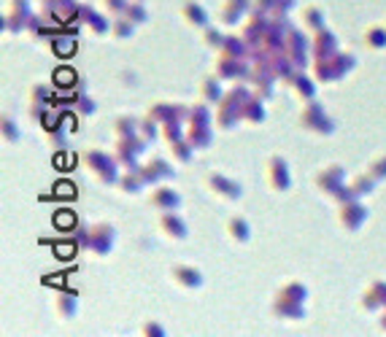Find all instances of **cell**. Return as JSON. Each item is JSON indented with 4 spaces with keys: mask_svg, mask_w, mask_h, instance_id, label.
I'll list each match as a JSON object with an SVG mask.
<instances>
[{
    "mask_svg": "<svg viewBox=\"0 0 386 337\" xmlns=\"http://www.w3.org/2000/svg\"><path fill=\"white\" fill-rule=\"evenodd\" d=\"M251 84L248 81H232V84L224 89L221 100L217 103V111H214V124L219 130H235L243 119H241V108H243V100L251 97Z\"/></svg>",
    "mask_w": 386,
    "mask_h": 337,
    "instance_id": "cell-1",
    "label": "cell"
},
{
    "mask_svg": "<svg viewBox=\"0 0 386 337\" xmlns=\"http://www.w3.org/2000/svg\"><path fill=\"white\" fill-rule=\"evenodd\" d=\"M305 300H308V286L303 281H289L273 294L270 310L281 321H303Z\"/></svg>",
    "mask_w": 386,
    "mask_h": 337,
    "instance_id": "cell-2",
    "label": "cell"
},
{
    "mask_svg": "<svg viewBox=\"0 0 386 337\" xmlns=\"http://www.w3.org/2000/svg\"><path fill=\"white\" fill-rule=\"evenodd\" d=\"M82 168L86 170V175L98 184V186H116L122 168L116 162V157L109 151H100V148H86L82 154Z\"/></svg>",
    "mask_w": 386,
    "mask_h": 337,
    "instance_id": "cell-3",
    "label": "cell"
},
{
    "mask_svg": "<svg viewBox=\"0 0 386 337\" xmlns=\"http://www.w3.org/2000/svg\"><path fill=\"white\" fill-rule=\"evenodd\" d=\"M311 65H313V79L319 84H332V81L346 79L357 68V57L351 55V52H335L330 57L313 59Z\"/></svg>",
    "mask_w": 386,
    "mask_h": 337,
    "instance_id": "cell-4",
    "label": "cell"
},
{
    "mask_svg": "<svg viewBox=\"0 0 386 337\" xmlns=\"http://www.w3.org/2000/svg\"><path fill=\"white\" fill-rule=\"evenodd\" d=\"M313 184H316V189L327 197V200H332V202H343V200L351 197L343 165H327V168H322L313 175Z\"/></svg>",
    "mask_w": 386,
    "mask_h": 337,
    "instance_id": "cell-5",
    "label": "cell"
},
{
    "mask_svg": "<svg viewBox=\"0 0 386 337\" xmlns=\"http://www.w3.org/2000/svg\"><path fill=\"white\" fill-rule=\"evenodd\" d=\"M297 124H300V130H305V133L313 135V138H330L332 133H335V127H338L335 119L324 111V106L316 103V100L305 103L303 111H300V119H297Z\"/></svg>",
    "mask_w": 386,
    "mask_h": 337,
    "instance_id": "cell-6",
    "label": "cell"
},
{
    "mask_svg": "<svg viewBox=\"0 0 386 337\" xmlns=\"http://www.w3.org/2000/svg\"><path fill=\"white\" fill-rule=\"evenodd\" d=\"M335 219H338V227L343 232H359L365 227V222H367V208L362 205L359 197H349V200L338 202Z\"/></svg>",
    "mask_w": 386,
    "mask_h": 337,
    "instance_id": "cell-7",
    "label": "cell"
},
{
    "mask_svg": "<svg viewBox=\"0 0 386 337\" xmlns=\"http://www.w3.org/2000/svg\"><path fill=\"white\" fill-rule=\"evenodd\" d=\"M203 186H205L208 195H214L217 200H221V202H238L241 195H243V189H241L238 181L227 178L224 173H217V170H208V173L203 175Z\"/></svg>",
    "mask_w": 386,
    "mask_h": 337,
    "instance_id": "cell-8",
    "label": "cell"
},
{
    "mask_svg": "<svg viewBox=\"0 0 386 337\" xmlns=\"http://www.w3.org/2000/svg\"><path fill=\"white\" fill-rule=\"evenodd\" d=\"M284 55L292 59V65L297 70H305L313 57H311V38H305V32L289 28L286 30V41H284Z\"/></svg>",
    "mask_w": 386,
    "mask_h": 337,
    "instance_id": "cell-9",
    "label": "cell"
},
{
    "mask_svg": "<svg viewBox=\"0 0 386 337\" xmlns=\"http://www.w3.org/2000/svg\"><path fill=\"white\" fill-rule=\"evenodd\" d=\"M146 148H149V143L143 141L140 135L116 138V143H113V157H116V162H119L122 170H133V168H140L138 160Z\"/></svg>",
    "mask_w": 386,
    "mask_h": 337,
    "instance_id": "cell-10",
    "label": "cell"
},
{
    "mask_svg": "<svg viewBox=\"0 0 386 337\" xmlns=\"http://www.w3.org/2000/svg\"><path fill=\"white\" fill-rule=\"evenodd\" d=\"M265 184L276 195H284L292 186V170H289V162L281 154L268 157V162H265Z\"/></svg>",
    "mask_w": 386,
    "mask_h": 337,
    "instance_id": "cell-11",
    "label": "cell"
},
{
    "mask_svg": "<svg viewBox=\"0 0 386 337\" xmlns=\"http://www.w3.org/2000/svg\"><path fill=\"white\" fill-rule=\"evenodd\" d=\"M214 73L221 81H248L251 73V59H238V57H227L217 52V62H214Z\"/></svg>",
    "mask_w": 386,
    "mask_h": 337,
    "instance_id": "cell-12",
    "label": "cell"
},
{
    "mask_svg": "<svg viewBox=\"0 0 386 337\" xmlns=\"http://www.w3.org/2000/svg\"><path fill=\"white\" fill-rule=\"evenodd\" d=\"M113 243H116V227L109 222H98V224L89 227V246L86 251L92 256H109L113 251Z\"/></svg>",
    "mask_w": 386,
    "mask_h": 337,
    "instance_id": "cell-13",
    "label": "cell"
},
{
    "mask_svg": "<svg viewBox=\"0 0 386 337\" xmlns=\"http://www.w3.org/2000/svg\"><path fill=\"white\" fill-rule=\"evenodd\" d=\"M276 73L265 65V62H251V73H248V84H251V92L257 97H262L265 103L273 97L276 92Z\"/></svg>",
    "mask_w": 386,
    "mask_h": 337,
    "instance_id": "cell-14",
    "label": "cell"
},
{
    "mask_svg": "<svg viewBox=\"0 0 386 337\" xmlns=\"http://www.w3.org/2000/svg\"><path fill=\"white\" fill-rule=\"evenodd\" d=\"M30 14H33L30 0H8L6 11H3V32H11V35L25 32Z\"/></svg>",
    "mask_w": 386,
    "mask_h": 337,
    "instance_id": "cell-15",
    "label": "cell"
},
{
    "mask_svg": "<svg viewBox=\"0 0 386 337\" xmlns=\"http://www.w3.org/2000/svg\"><path fill=\"white\" fill-rule=\"evenodd\" d=\"M157 229H160V235H163L165 240H170V243H181V240H187V235H190V227H187V222H184L176 211L160 213Z\"/></svg>",
    "mask_w": 386,
    "mask_h": 337,
    "instance_id": "cell-16",
    "label": "cell"
},
{
    "mask_svg": "<svg viewBox=\"0 0 386 337\" xmlns=\"http://www.w3.org/2000/svg\"><path fill=\"white\" fill-rule=\"evenodd\" d=\"M170 281L176 283L181 291H197L205 283V276L194 264H173L170 267Z\"/></svg>",
    "mask_w": 386,
    "mask_h": 337,
    "instance_id": "cell-17",
    "label": "cell"
},
{
    "mask_svg": "<svg viewBox=\"0 0 386 337\" xmlns=\"http://www.w3.org/2000/svg\"><path fill=\"white\" fill-rule=\"evenodd\" d=\"M284 84L289 86V92L295 95V100L303 103V106L305 103H311V100H316V84H319V81H316L313 76H308L305 70H295Z\"/></svg>",
    "mask_w": 386,
    "mask_h": 337,
    "instance_id": "cell-18",
    "label": "cell"
},
{
    "mask_svg": "<svg viewBox=\"0 0 386 337\" xmlns=\"http://www.w3.org/2000/svg\"><path fill=\"white\" fill-rule=\"evenodd\" d=\"M149 205H151L154 211H160V213H165V211H178V208H181V195H178L176 189L165 186V184H157V186H151V192H149Z\"/></svg>",
    "mask_w": 386,
    "mask_h": 337,
    "instance_id": "cell-19",
    "label": "cell"
},
{
    "mask_svg": "<svg viewBox=\"0 0 386 337\" xmlns=\"http://www.w3.org/2000/svg\"><path fill=\"white\" fill-rule=\"evenodd\" d=\"M335 52H340V46H338V35H335L330 28L316 30V32L311 35V57H313V59L330 57V55H335Z\"/></svg>",
    "mask_w": 386,
    "mask_h": 337,
    "instance_id": "cell-20",
    "label": "cell"
},
{
    "mask_svg": "<svg viewBox=\"0 0 386 337\" xmlns=\"http://www.w3.org/2000/svg\"><path fill=\"white\" fill-rule=\"evenodd\" d=\"M76 19L82 22L84 28L89 30L92 35H106V32H111V22L103 17V14H98L92 6H86V3H79V11H76Z\"/></svg>",
    "mask_w": 386,
    "mask_h": 337,
    "instance_id": "cell-21",
    "label": "cell"
},
{
    "mask_svg": "<svg viewBox=\"0 0 386 337\" xmlns=\"http://www.w3.org/2000/svg\"><path fill=\"white\" fill-rule=\"evenodd\" d=\"M248 11H251V0H221L219 22L227 25V28H235V25L243 22V17Z\"/></svg>",
    "mask_w": 386,
    "mask_h": 337,
    "instance_id": "cell-22",
    "label": "cell"
},
{
    "mask_svg": "<svg viewBox=\"0 0 386 337\" xmlns=\"http://www.w3.org/2000/svg\"><path fill=\"white\" fill-rule=\"evenodd\" d=\"M146 186H149V181H146V175H143V165H140V168H133V170H122L119 181H116L119 195H127V197L140 195Z\"/></svg>",
    "mask_w": 386,
    "mask_h": 337,
    "instance_id": "cell-23",
    "label": "cell"
},
{
    "mask_svg": "<svg viewBox=\"0 0 386 337\" xmlns=\"http://www.w3.org/2000/svg\"><path fill=\"white\" fill-rule=\"evenodd\" d=\"M359 305L365 313H381L386 308V281H373L359 297Z\"/></svg>",
    "mask_w": 386,
    "mask_h": 337,
    "instance_id": "cell-24",
    "label": "cell"
},
{
    "mask_svg": "<svg viewBox=\"0 0 386 337\" xmlns=\"http://www.w3.org/2000/svg\"><path fill=\"white\" fill-rule=\"evenodd\" d=\"M76 11H79L76 0H41V14L57 22H65L71 17L76 19Z\"/></svg>",
    "mask_w": 386,
    "mask_h": 337,
    "instance_id": "cell-25",
    "label": "cell"
},
{
    "mask_svg": "<svg viewBox=\"0 0 386 337\" xmlns=\"http://www.w3.org/2000/svg\"><path fill=\"white\" fill-rule=\"evenodd\" d=\"M143 175H146V181H149V186H157V184H167V181H173V175H176V170L173 165L163 160V157H154V160H149L146 165H143Z\"/></svg>",
    "mask_w": 386,
    "mask_h": 337,
    "instance_id": "cell-26",
    "label": "cell"
},
{
    "mask_svg": "<svg viewBox=\"0 0 386 337\" xmlns=\"http://www.w3.org/2000/svg\"><path fill=\"white\" fill-rule=\"evenodd\" d=\"M28 100H30V113L35 119H44V113L49 111V103H52V86L33 84L28 92Z\"/></svg>",
    "mask_w": 386,
    "mask_h": 337,
    "instance_id": "cell-27",
    "label": "cell"
},
{
    "mask_svg": "<svg viewBox=\"0 0 386 337\" xmlns=\"http://www.w3.org/2000/svg\"><path fill=\"white\" fill-rule=\"evenodd\" d=\"M221 95H224V89H221V79L217 76V73L200 79V84H197V100H200V103L217 106V103L221 100Z\"/></svg>",
    "mask_w": 386,
    "mask_h": 337,
    "instance_id": "cell-28",
    "label": "cell"
},
{
    "mask_svg": "<svg viewBox=\"0 0 386 337\" xmlns=\"http://www.w3.org/2000/svg\"><path fill=\"white\" fill-rule=\"evenodd\" d=\"M241 119L243 124H251V127H259L265 119H268V108H265V100L251 95L243 100V108H241Z\"/></svg>",
    "mask_w": 386,
    "mask_h": 337,
    "instance_id": "cell-29",
    "label": "cell"
},
{
    "mask_svg": "<svg viewBox=\"0 0 386 337\" xmlns=\"http://www.w3.org/2000/svg\"><path fill=\"white\" fill-rule=\"evenodd\" d=\"M178 14H181L184 25H190V28H194V30L208 28V14H205V8H203L197 0H184L181 8H178Z\"/></svg>",
    "mask_w": 386,
    "mask_h": 337,
    "instance_id": "cell-30",
    "label": "cell"
},
{
    "mask_svg": "<svg viewBox=\"0 0 386 337\" xmlns=\"http://www.w3.org/2000/svg\"><path fill=\"white\" fill-rule=\"evenodd\" d=\"M300 25L308 35H313L316 30L327 28V22H324V8L322 6H316V3H305L303 11H300Z\"/></svg>",
    "mask_w": 386,
    "mask_h": 337,
    "instance_id": "cell-31",
    "label": "cell"
},
{
    "mask_svg": "<svg viewBox=\"0 0 386 337\" xmlns=\"http://www.w3.org/2000/svg\"><path fill=\"white\" fill-rule=\"evenodd\" d=\"M55 310L62 321H71L79 316V294L76 291H59L55 297Z\"/></svg>",
    "mask_w": 386,
    "mask_h": 337,
    "instance_id": "cell-32",
    "label": "cell"
},
{
    "mask_svg": "<svg viewBox=\"0 0 386 337\" xmlns=\"http://www.w3.org/2000/svg\"><path fill=\"white\" fill-rule=\"evenodd\" d=\"M224 232L238 246H243V243L251 240V224H248V219H243V216H230L227 224H224Z\"/></svg>",
    "mask_w": 386,
    "mask_h": 337,
    "instance_id": "cell-33",
    "label": "cell"
},
{
    "mask_svg": "<svg viewBox=\"0 0 386 337\" xmlns=\"http://www.w3.org/2000/svg\"><path fill=\"white\" fill-rule=\"evenodd\" d=\"M362 46L367 52H384L386 49V25H370L362 32Z\"/></svg>",
    "mask_w": 386,
    "mask_h": 337,
    "instance_id": "cell-34",
    "label": "cell"
},
{
    "mask_svg": "<svg viewBox=\"0 0 386 337\" xmlns=\"http://www.w3.org/2000/svg\"><path fill=\"white\" fill-rule=\"evenodd\" d=\"M376 186H378V181L365 170V173H357L354 178H349V192H351V197H370L373 192H376Z\"/></svg>",
    "mask_w": 386,
    "mask_h": 337,
    "instance_id": "cell-35",
    "label": "cell"
},
{
    "mask_svg": "<svg viewBox=\"0 0 386 337\" xmlns=\"http://www.w3.org/2000/svg\"><path fill=\"white\" fill-rule=\"evenodd\" d=\"M192 154H194V148L187 138H178V141L167 143V157H170V162H176V165L192 162Z\"/></svg>",
    "mask_w": 386,
    "mask_h": 337,
    "instance_id": "cell-36",
    "label": "cell"
},
{
    "mask_svg": "<svg viewBox=\"0 0 386 337\" xmlns=\"http://www.w3.org/2000/svg\"><path fill=\"white\" fill-rule=\"evenodd\" d=\"M138 124L140 119L136 116H116L111 124V133H113V138H130V135H138Z\"/></svg>",
    "mask_w": 386,
    "mask_h": 337,
    "instance_id": "cell-37",
    "label": "cell"
},
{
    "mask_svg": "<svg viewBox=\"0 0 386 337\" xmlns=\"http://www.w3.org/2000/svg\"><path fill=\"white\" fill-rule=\"evenodd\" d=\"M219 55L238 57V59H248V46H246V41H243L241 35H227V38H224V44H221Z\"/></svg>",
    "mask_w": 386,
    "mask_h": 337,
    "instance_id": "cell-38",
    "label": "cell"
},
{
    "mask_svg": "<svg viewBox=\"0 0 386 337\" xmlns=\"http://www.w3.org/2000/svg\"><path fill=\"white\" fill-rule=\"evenodd\" d=\"M138 135L149 143V146H151V143H157L160 138H163V124H160V122H154L151 116H143V119H140V124H138Z\"/></svg>",
    "mask_w": 386,
    "mask_h": 337,
    "instance_id": "cell-39",
    "label": "cell"
},
{
    "mask_svg": "<svg viewBox=\"0 0 386 337\" xmlns=\"http://www.w3.org/2000/svg\"><path fill=\"white\" fill-rule=\"evenodd\" d=\"M224 38H227V35H224L221 30L211 28V25H208V28L200 30V44H203L205 49H211V52H219L221 44H224Z\"/></svg>",
    "mask_w": 386,
    "mask_h": 337,
    "instance_id": "cell-40",
    "label": "cell"
},
{
    "mask_svg": "<svg viewBox=\"0 0 386 337\" xmlns=\"http://www.w3.org/2000/svg\"><path fill=\"white\" fill-rule=\"evenodd\" d=\"M136 28H138V25H133L127 17H116V19L111 22V35H113L116 41H130Z\"/></svg>",
    "mask_w": 386,
    "mask_h": 337,
    "instance_id": "cell-41",
    "label": "cell"
},
{
    "mask_svg": "<svg viewBox=\"0 0 386 337\" xmlns=\"http://www.w3.org/2000/svg\"><path fill=\"white\" fill-rule=\"evenodd\" d=\"M122 17H127V19L133 22V25H146V19H149V14H146V6H143V0H130Z\"/></svg>",
    "mask_w": 386,
    "mask_h": 337,
    "instance_id": "cell-42",
    "label": "cell"
},
{
    "mask_svg": "<svg viewBox=\"0 0 386 337\" xmlns=\"http://www.w3.org/2000/svg\"><path fill=\"white\" fill-rule=\"evenodd\" d=\"M184 133H187V124H181V122H165L163 124V141L167 143H173V141H178V138H184Z\"/></svg>",
    "mask_w": 386,
    "mask_h": 337,
    "instance_id": "cell-43",
    "label": "cell"
},
{
    "mask_svg": "<svg viewBox=\"0 0 386 337\" xmlns=\"http://www.w3.org/2000/svg\"><path fill=\"white\" fill-rule=\"evenodd\" d=\"M0 133H3V141L6 143L19 141V124H17L11 116H3V119H0Z\"/></svg>",
    "mask_w": 386,
    "mask_h": 337,
    "instance_id": "cell-44",
    "label": "cell"
},
{
    "mask_svg": "<svg viewBox=\"0 0 386 337\" xmlns=\"http://www.w3.org/2000/svg\"><path fill=\"white\" fill-rule=\"evenodd\" d=\"M73 111H76V116H92V113L98 111V103H95L89 95H76Z\"/></svg>",
    "mask_w": 386,
    "mask_h": 337,
    "instance_id": "cell-45",
    "label": "cell"
},
{
    "mask_svg": "<svg viewBox=\"0 0 386 337\" xmlns=\"http://www.w3.org/2000/svg\"><path fill=\"white\" fill-rule=\"evenodd\" d=\"M367 173L381 184V181H386V154H378V157H373L370 160V165H367Z\"/></svg>",
    "mask_w": 386,
    "mask_h": 337,
    "instance_id": "cell-46",
    "label": "cell"
},
{
    "mask_svg": "<svg viewBox=\"0 0 386 337\" xmlns=\"http://www.w3.org/2000/svg\"><path fill=\"white\" fill-rule=\"evenodd\" d=\"M292 8H295V0H276V3H273L270 17H273V19H284V22H289Z\"/></svg>",
    "mask_w": 386,
    "mask_h": 337,
    "instance_id": "cell-47",
    "label": "cell"
},
{
    "mask_svg": "<svg viewBox=\"0 0 386 337\" xmlns=\"http://www.w3.org/2000/svg\"><path fill=\"white\" fill-rule=\"evenodd\" d=\"M25 32H28L30 38H41L44 35V14H30Z\"/></svg>",
    "mask_w": 386,
    "mask_h": 337,
    "instance_id": "cell-48",
    "label": "cell"
},
{
    "mask_svg": "<svg viewBox=\"0 0 386 337\" xmlns=\"http://www.w3.org/2000/svg\"><path fill=\"white\" fill-rule=\"evenodd\" d=\"M130 0H100V8L109 14V17H122L125 8H127Z\"/></svg>",
    "mask_w": 386,
    "mask_h": 337,
    "instance_id": "cell-49",
    "label": "cell"
},
{
    "mask_svg": "<svg viewBox=\"0 0 386 337\" xmlns=\"http://www.w3.org/2000/svg\"><path fill=\"white\" fill-rule=\"evenodd\" d=\"M140 335H146V337H163V335H165V327H163L160 321L149 318V321H143V327H140Z\"/></svg>",
    "mask_w": 386,
    "mask_h": 337,
    "instance_id": "cell-50",
    "label": "cell"
},
{
    "mask_svg": "<svg viewBox=\"0 0 386 337\" xmlns=\"http://www.w3.org/2000/svg\"><path fill=\"white\" fill-rule=\"evenodd\" d=\"M273 3L276 0H251V8L254 11H262V14H270L273 11Z\"/></svg>",
    "mask_w": 386,
    "mask_h": 337,
    "instance_id": "cell-51",
    "label": "cell"
},
{
    "mask_svg": "<svg viewBox=\"0 0 386 337\" xmlns=\"http://www.w3.org/2000/svg\"><path fill=\"white\" fill-rule=\"evenodd\" d=\"M378 329H381V332L386 335V308L378 313Z\"/></svg>",
    "mask_w": 386,
    "mask_h": 337,
    "instance_id": "cell-52",
    "label": "cell"
},
{
    "mask_svg": "<svg viewBox=\"0 0 386 337\" xmlns=\"http://www.w3.org/2000/svg\"><path fill=\"white\" fill-rule=\"evenodd\" d=\"M384 25H386V22H384Z\"/></svg>",
    "mask_w": 386,
    "mask_h": 337,
    "instance_id": "cell-53",
    "label": "cell"
}]
</instances>
